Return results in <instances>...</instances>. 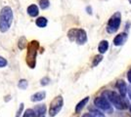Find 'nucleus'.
<instances>
[{"label": "nucleus", "instance_id": "f257e3e1", "mask_svg": "<svg viewBox=\"0 0 131 117\" xmlns=\"http://www.w3.org/2000/svg\"><path fill=\"white\" fill-rule=\"evenodd\" d=\"M13 22V12L9 6H5L0 12V31L6 32Z\"/></svg>", "mask_w": 131, "mask_h": 117}, {"label": "nucleus", "instance_id": "f03ea898", "mask_svg": "<svg viewBox=\"0 0 131 117\" xmlns=\"http://www.w3.org/2000/svg\"><path fill=\"white\" fill-rule=\"evenodd\" d=\"M39 49V43L37 41L33 40L28 43L27 46V63L30 68L35 67L36 63V55Z\"/></svg>", "mask_w": 131, "mask_h": 117}, {"label": "nucleus", "instance_id": "7ed1b4c3", "mask_svg": "<svg viewBox=\"0 0 131 117\" xmlns=\"http://www.w3.org/2000/svg\"><path fill=\"white\" fill-rule=\"evenodd\" d=\"M68 37L71 41H75L79 45L85 44L87 41V34L84 29L71 28L68 32Z\"/></svg>", "mask_w": 131, "mask_h": 117}, {"label": "nucleus", "instance_id": "20e7f679", "mask_svg": "<svg viewBox=\"0 0 131 117\" xmlns=\"http://www.w3.org/2000/svg\"><path fill=\"white\" fill-rule=\"evenodd\" d=\"M107 98L108 100L112 102V105L117 109H124L126 108L125 102L123 101L121 96L115 92H108L107 93Z\"/></svg>", "mask_w": 131, "mask_h": 117}, {"label": "nucleus", "instance_id": "39448f33", "mask_svg": "<svg viewBox=\"0 0 131 117\" xmlns=\"http://www.w3.org/2000/svg\"><path fill=\"white\" fill-rule=\"evenodd\" d=\"M63 105H64V100H63V97L62 96H58L56 97L54 100L51 101L50 103V107H49V115L51 117L57 115L60 110L63 107Z\"/></svg>", "mask_w": 131, "mask_h": 117}, {"label": "nucleus", "instance_id": "423d86ee", "mask_svg": "<svg viewBox=\"0 0 131 117\" xmlns=\"http://www.w3.org/2000/svg\"><path fill=\"white\" fill-rule=\"evenodd\" d=\"M121 16H120L119 13H115L113 17L110 19L109 22H108V28H107V30L110 33H114L115 32L118 28H119L120 22H121Z\"/></svg>", "mask_w": 131, "mask_h": 117}, {"label": "nucleus", "instance_id": "0eeeda50", "mask_svg": "<svg viewBox=\"0 0 131 117\" xmlns=\"http://www.w3.org/2000/svg\"><path fill=\"white\" fill-rule=\"evenodd\" d=\"M94 103L95 106H97L98 108L104 110V111H107V110H110L111 109V105H110L109 100H107L104 97H98L94 100Z\"/></svg>", "mask_w": 131, "mask_h": 117}, {"label": "nucleus", "instance_id": "6e6552de", "mask_svg": "<svg viewBox=\"0 0 131 117\" xmlns=\"http://www.w3.org/2000/svg\"><path fill=\"white\" fill-rule=\"evenodd\" d=\"M126 39H127V34L125 32H122V33L117 34L114 39V44L115 46H121L125 43Z\"/></svg>", "mask_w": 131, "mask_h": 117}, {"label": "nucleus", "instance_id": "1a4fd4ad", "mask_svg": "<svg viewBox=\"0 0 131 117\" xmlns=\"http://www.w3.org/2000/svg\"><path fill=\"white\" fill-rule=\"evenodd\" d=\"M32 110L34 117H43L44 113L46 112V106L45 105H39L35 106Z\"/></svg>", "mask_w": 131, "mask_h": 117}, {"label": "nucleus", "instance_id": "9d476101", "mask_svg": "<svg viewBox=\"0 0 131 117\" xmlns=\"http://www.w3.org/2000/svg\"><path fill=\"white\" fill-rule=\"evenodd\" d=\"M115 86H116V89L118 90V92H119V95L121 97H125L126 93H127V86L124 83V81H122V80L117 81Z\"/></svg>", "mask_w": 131, "mask_h": 117}, {"label": "nucleus", "instance_id": "9b49d317", "mask_svg": "<svg viewBox=\"0 0 131 117\" xmlns=\"http://www.w3.org/2000/svg\"><path fill=\"white\" fill-rule=\"evenodd\" d=\"M89 101V97H86V98H84L83 100H81L78 103H77V106H75V113H79V112L81 111L82 109L84 108V106L87 105V102Z\"/></svg>", "mask_w": 131, "mask_h": 117}, {"label": "nucleus", "instance_id": "f8f14e48", "mask_svg": "<svg viewBox=\"0 0 131 117\" xmlns=\"http://www.w3.org/2000/svg\"><path fill=\"white\" fill-rule=\"evenodd\" d=\"M45 97H46V93L44 91H41V92H37L34 95L31 96L30 100H31V101H40V100H44Z\"/></svg>", "mask_w": 131, "mask_h": 117}, {"label": "nucleus", "instance_id": "ddd939ff", "mask_svg": "<svg viewBox=\"0 0 131 117\" xmlns=\"http://www.w3.org/2000/svg\"><path fill=\"white\" fill-rule=\"evenodd\" d=\"M109 49V42L107 40H102L98 46V51L100 52V54H105Z\"/></svg>", "mask_w": 131, "mask_h": 117}, {"label": "nucleus", "instance_id": "4468645a", "mask_svg": "<svg viewBox=\"0 0 131 117\" xmlns=\"http://www.w3.org/2000/svg\"><path fill=\"white\" fill-rule=\"evenodd\" d=\"M38 7L36 5H34V4H32V5L28 6V8H27V14L30 16V17H36L37 15H38Z\"/></svg>", "mask_w": 131, "mask_h": 117}, {"label": "nucleus", "instance_id": "2eb2a0df", "mask_svg": "<svg viewBox=\"0 0 131 117\" xmlns=\"http://www.w3.org/2000/svg\"><path fill=\"white\" fill-rule=\"evenodd\" d=\"M36 25L39 27V28H45L47 25V19L44 17H39L37 20H36Z\"/></svg>", "mask_w": 131, "mask_h": 117}, {"label": "nucleus", "instance_id": "dca6fc26", "mask_svg": "<svg viewBox=\"0 0 131 117\" xmlns=\"http://www.w3.org/2000/svg\"><path fill=\"white\" fill-rule=\"evenodd\" d=\"M50 3H49V0H40L39 1V6L41 9H47L49 7Z\"/></svg>", "mask_w": 131, "mask_h": 117}, {"label": "nucleus", "instance_id": "f3484780", "mask_svg": "<svg viewBox=\"0 0 131 117\" xmlns=\"http://www.w3.org/2000/svg\"><path fill=\"white\" fill-rule=\"evenodd\" d=\"M19 48L22 50V49H24L26 46H27V39H26V37H21L20 38V40H19Z\"/></svg>", "mask_w": 131, "mask_h": 117}, {"label": "nucleus", "instance_id": "a211bd4d", "mask_svg": "<svg viewBox=\"0 0 131 117\" xmlns=\"http://www.w3.org/2000/svg\"><path fill=\"white\" fill-rule=\"evenodd\" d=\"M19 88L20 89H23V90H25V89H27V80H25V79H22V80H20V82H19Z\"/></svg>", "mask_w": 131, "mask_h": 117}, {"label": "nucleus", "instance_id": "6ab92c4d", "mask_svg": "<svg viewBox=\"0 0 131 117\" xmlns=\"http://www.w3.org/2000/svg\"><path fill=\"white\" fill-rule=\"evenodd\" d=\"M103 60V56L102 55H99V56H96L94 58V61H93L92 66L93 67H96L97 64H99V62Z\"/></svg>", "mask_w": 131, "mask_h": 117}, {"label": "nucleus", "instance_id": "aec40b11", "mask_svg": "<svg viewBox=\"0 0 131 117\" xmlns=\"http://www.w3.org/2000/svg\"><path fill=\"white\" fill-rule=\"evenodd\" d=\"M23 117H34V114H33V110L32 109H27L26 111H25V113H24V115H23Z\"/></svg>", "mask_w": 131, "mask_h": 117}, {"label": "nucleus", "instance_id": "412c9836", "mask_svg": "<svg viewBox=\"0 0 131 117\" xmlns=\"http://www.w3.org/2000/svg\"><path fill=\"white\" fill-rule=\"evenodd\" d=\"M93 117H105V115L102 113L101 111H99V110H94L92 113Z\"/></svg>", "mask_w": 131, "mask_h": 117}, {"label": "nucleus", "instance_id": "4be33fe9", "mask_svg": "<svg viewBox=\"0 0 131 117\" xmlns=\"http://www.w3.org/2000/svg\"><path fill=\"white\" fill-rule=\"evenodd\" d=\"M7 66V61H6L4 58L0 57V67H4Z\"/></svg>", "mask_w": 131, "mask_h": 117}, {"label": "nucleus", "instance_id": "5701e85b", "mask_svg": "<svg viewBox=\"0 0 131 117\" xmlns=\"http://www.w3.org/2000/svg\"><path fill=\"white\" fill-rule=\"evenodd\" d=\"M23 109H24V103H21V105H20V108H19V110L17 112L16 117H20V115H21V113H22V111H23Z\"/></svg>", "mask_w": 131, "mask_h": 117}, {"label": "nucleus", "instance_id": "b1692460", "mask_svg": "<svg viewBox=\"0 0 131 117\" xmlns=\"http://www.w3.org/2000/svg\"><path fill=\"white\" fill-rule=\"evenodd\" d=\"M49 83V79L47 77H45V78H43L42 80H41V85H47V84Z\"/></svg>", "mask_w": 131, "mask_h": 117}, {"label": "nucleus", "instance_id": "393cba45", "mask_svg": "<svg viewBox=\"0 0 131 117\" xmlns=\"http://www.w3.org/2000/svg\"><path fill=\"white\" fill-rule=\"evenodd\" d=\"M127 79H128V81L131 83V69H129L128 72H127Z\"/></svg>", "mask_w": 131, "mask_h": 117}, {"label": "nucleus", "instance_id": "a878e982", "mask_svg": "<svg viewBox=\"0 0 131 117\" xmlns=\"http://www.w3.org/2000/svg\"><path fill=\"white\" fill-rule=\"evenodd\" d=\"M127 92H128V96H129V98H130V100H131V87H128V88H127Z\"/></svg>", "mask_w": 131, "mask_h": 117}, {"label": "nucleus", "instance_id": "bb28decb", "mask_svg": "<svg viewBox=\"0 0 131 117\" xmlns=\"http://www.w3.org/2000/svg\"><path fill=\"white\" fill-rule=\"evenodd\" d=\"M82 117H93V115L91 114V113H85Z\"/></svg>", "mask_w": 131, "mask_h": 117}, {"label": "nucleus", "instance_id": "cd10ccee", "mask_svg": "<svg viewBox=\"0 0 131 117\" xmlns=\"http://www.w3.org/2000/svg\"><path fill=\"white\" fill-rule=\"evenodd\" d=\"M129 109H130V112H131V105H130V106H129Z\"/></svg>", "mask_w": 131, "mask_h": 117}, {"label": "nucleus", "instance_id": "c85d7f7f", "mask_svg": "<svg viewBox=\"0 0 131 117\" xmlns=\"http://www.w3.org/2000/svg\"><path fill=\"white\" fill-rule=\"evenodd\" d=\"M128 1H129V2H130V4H131V0H128Z\"/></svg>", "mask_w": 131, "mask_h": 117}]
</instances>
